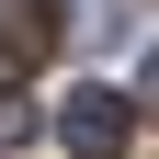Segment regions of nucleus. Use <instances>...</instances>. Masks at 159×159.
Returning <instances> with one entry per match:
<instances>
[{"mask_svg":"<svg viewBox=\"0 0 159 159\" xmlns=\"http://www.w3.org/2000/svg\"><path fill=\"white\" fill-rule=\"evenodd\" d=\"M57 57V0H0V68H46Z\"/></svg>","mask_w":159,"mask_h":159,"instance_id":"nucleus-2","label":"nucleus"},{"mask_svg":"<svg viewBox=\"0 0 159 159\" xmlns=\"http://www.w3.org/2000/svg\"><path fill=\"white\" fill-rule=\"evenodd\" d=\"M148 102H159V46H148Z\"/></svg>","mask_w":159,"mask_h":159,"instance_id":"nucleus-4","label":"nucleus"},{"mask_svg":"<svg viewBox=\"0 0 159 159\" xmlns=\"http://www.w3.org/2000/svg\"><path fill=\"white\" fill-rule=\"evenodd\" d=\"M57 136H68V159H125L136 102H125V91H102V80H80V91H68V114H57Z\"/></svg>","mask_w":159,"mask_h":159,"instance_id":"nucleus-1","label":"nucleus"},{"mask_svg":"<svg viewBox=\"0 0 159 159\" xmlns=\"http://www.w3.org/2000/svg\"><path fill=\"white\" fill-rule=\"evenodd\" d=\"M0 136H23V114H11V102H0Z\"/></svg>","mask_w":159,"mask_h":159,"instance_id":"nucleus-3","label":"nucleus"}]
</instances>
